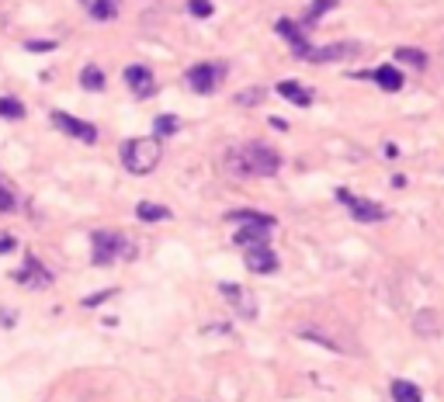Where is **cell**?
Masks as SVG:
<instances>
[{
    "label": "cell",
    "mask_w": 444,
    "mask_h": 402,
    "mask_svg": "<svg viewBox=\"0 0 444 402\" xmlns=\"http://www.w3.org/2000/svg\"><path fill=\"white\" fill-rule=\"evenodd\" d=\"M226 166L236 170L240 177H274L282 170V153H274L264 142H247L226 156Z\"/></svg>",
    "instance_id": "obj_1"
},
{
    "label": "cell",
    "mask_w": 444,
    "mask_h": 402,
    "mask_svg": "<svg viewBox=\"0 0 444 402\" xmlns=\"http://www.w3.org/2000/svg\"><path fill=\"white\" fill-rule=\"evenodd\" d=\"M160 160H163V146L153 136H146V139H125L122 142V163H125L129 174H136V177L153 174V170L160 166Z\"/></svg>",
    "instance_id": "obj_2"
},
{
    "label": "cell",
    "mask_w": 444,
    "mask_h": 402,
    "mask_svg": "<svg viewBox=\"0 0 444 402\" xmlns=\"http://www.w3.org/2000/svg\"><path fill=\"white\" fill-rule=\"evenodd\" d=\"M90 247H94V264L97 267L115 264L119 257H125V260L136 257V243L125 240L122 233H115V229H97V233L90 236Z\"/></svg>",
    "instance_id": "obj_3"
},
{
    "label": "cell",
    "mask_w": 444,
    "mask_h": 402,
    "mask_svg": "<svg viewBox=\"0 0 444 402\" xmlns=\"http://www.w3.org/2000/svg\"><path fill=\"white\" fill-rule=\"evenodd\" d=\"M226 77H230V66H226V63H219V60L198 63V66L188 70V87H191L195 94H215L219 84L226 80Z\"/></svg>",
    "instance_id": "obj_4"
},
{
    "label": "cell",
    "mask_w": 444,
    "mask_h": 402,
    "mask_svg": "<svg viewBox=\"0 0 444 402\" xmlns=\"http://www.w3.org/2000/svg\"><path fill=\"white\" fill-rule=\"evenodd\" d=\"M361 55V42H337V45H319V49H306L302 60L306 63H316V66H326V63H344V60H358Z\"/></svg>",
    "instance_id": "obj_5"
},
{
    "label": "cell",
    "mask_w": 444,
    "mask_h": 402,
    "mask_svg": "<svg viewBox=\"0 0 444 402\" xmlns=\"http://www.w3.org/2000/svg\"><path fill=\"white\" fill-rule=\"evenodd\" d=\"M337 198L344 201V208H347L358 222H382V218L388 215L378 201H371V198H358V194H351L347 188H341V191H337Z\"/></svg>",
    "instance_id": "obj_6"
},
{
    "label": "cell",
    "mask_w": 444,
    "mask_h": 402,
    "mask_svg": "<svg viewBox=\"0 0 444 402\" xmlns=\"http://www.w3.org/2000/svg\"><path fill=\"white\" fill-rule=\"evenodd\" d=\"M49 118H52V125H56V129H60V132H66L70 139H80V142H97V129H94L90 122L77 118V114H66V111H52Z\"/></svg>",
    "instance_id": "obj_7"
},
{
    "label": "cell",
    "mask_w": 444,
    "mask_h": 402,
    "mask_svg": "<svg viewBox=\"0 0 444 402\" xmlns=\"http://www.w3.org/2000/svg\"><path fill=\"white\" fill-rule=\"evenodd\" d=\"M14 281L18 284H25V288H49V284H52V271L49 267H42V260L38 257H25V267L14 274Z\"/></svg>",
    "instance_id": "obj_8"
},
{
    "label": "cell",
    "mask_w": 444,
    "mask_h": 402,
    "mask_svg": "<svg viewBox=\"0 0 444 402\" xmlns=\"http://www.w3.org/2000/svg\"><path fill=\"white\" fill-rule=\"evenodd\" d=\"M219 292L233 302V309H236L243 319H257V302H254V295H250V292H243L236 281H222V284H219Z\"/></svg>",
    "instance_id": "obj_9"
},
{
    "label": "cell",
    "mask_w": 444,
    "mask_h": 402,
    "mask_svg": "<svg viewBox=\"0 0 444 402\" xmlns=\"http://www.w3.org/2000/svg\"><path fill=\"white\" fill-rule=\"evenodd\" d=\"M243 264H247L250 274H274V271H278V253H274L267 243H260V247H247Z\"/></svg>",
    "instance_id": "obj_10"
},
{
    "label": "cell",
    "mask_w": 444,
    "mask_h": 402,
    "mask_svg": "<svg viewBox=\"0 0 444 402\" xmlns=\"http://www.w3.org/2000/svg\"><path fill=\"white\" fill-rule=\"evenodd\" d=\"M125 84H129V90H132L136 97H153V94H156L153 70H149V66H143V63H136V66H129V70H125Z\"/></svg>",
    "instance_id": "obj_11"
},
{
    "label": "cell",
    "mask_w": 444,
    "mask_h": 402,
    "mask_svg": "<svg viewBox=\"0 0 444 402\" xmlns=\"http://www.w3.org/2000/svg\"><path fill=\"white\" fill-rule=\"evenodd\" d=\"M274 32L282 35L292 49H295V55H302L306 49H309V42H306V35H302V28L295 25V21H288V18H278V25H274Z\"/></svg>",
    "instance_id": "obj_12"
},
{
    "label": "cell",
    "mask_w": 444,
    "mask_h": 402,
    "mask_svg": "<svg viewBox=\"0 0 444 402\" xmlns=\"http://www.w3.org/2000/svg\"><path fill=\"white\" fill-rule=\"evenodd\" d=\"M365 77H371L382 90H388V94H396V90H403V73L393 66V63H382L375 73H365Z\"/></svg>",
    "instance_id": "obj_13"
},
{
    "label": "cell",
    "mask_w": 444,
    "mask_h": 402,
    "mask_svg": "<svg viewBox=\"0 0 444 402\" xmlns=\"http://www.w3.org/2000/svg\"><path fill=\"white\" fill-rule=\"evenodd\" d=\"M278 90V97H285V101H292L295 108H309L312 104V94H309V87H302V84H295V80H282L274 87Z\"/></svg>",
    "instance_id": "obj_14"
},
{
    "label": "cell",
    "mask_w": 444,
    "mask_h": 402,
    "mask_svg": "<svg viewBox=\"0 0 444 402\" xmlns=\"http://www.w3.org/2000/svg\"><path fill=\"white\" fill-rule=\"evenodd\" d=\"M413 329H417V336L434 340V336L441 333V316H437L434 309H420V312L413 316Z\"/></svg>",
    "instance_id": "obj_15"
},
{
    "label": "cell",
    "mask_w": 444,
    "mask_h": 402,
    "mask_svg": "<svg viewBox=\"0 0 444 402\" xmlns=\"http://www.w3.org/2000/svg\"><path fill=\"white\" fill-rule=\"evenodd\" d=\"M230 222H240V225H267V229H278V218L274 215H264V212H254V208H236L226 215Z\"/></svg>",
    "instance_id": "obj_16"
},
{
    "label": "cell",
    "mask_w": 444,
    "mask_h": 402,
    "mask_svg": "<svg viewBox=\"0 0 444 402\" xmlns=\"http://www.w3.org/2000/svg\"><path fill=\"white\" fill-rule=\"evenodd\" d=\"M388 395H393V402H423L420 385H413L406 378H396L393 385H388Z\"/></svg>",
    "instance_id": "obj_17"
},
{
    "label": "cell",
    "mask_w": 444,
    "mask_h": 402,
    "mask_svg": "<svg viewBox=\"0 0 444 402\" xmlns=\"http://www.w3.org/2000/svg\"><path fill=\"white\" fill-rule=\"evenodd\" d=\"M274 233V229H267V225H243V229H236V243L240 247H260V243H267V236Z\"/></svg>",
    "instance_id": "obj_18"
},
{
    "label": "cell",
    "mask_w": 444,
    "mask_h": 402,
    "mask_svg": "<svg viewBox=\"0 0 444 402\" xmlns=\"http://www.w3.org/2000/svg\"><path fill=\"white\" fill-rule=\"evenodd\" d=\"M104 70L97 66V63H87L84 70H80V87L84 90H90V94H97V90H104Z\"/></svg>",
    "instance_id": "obj_19"
},
{
    "label": "cell",
    "mask_w": 444,
    "mask_h": 402,
    "mask_svg": "<svg viewBox=\"0 0 444 402\" xmlns=\"http://www.w3.org/2000/svg\"><path fill=\"white\" fill-rule=\"evenodd\" d=\"M136 218L139 222H163V218H171V208L156 205V201H139L136 205Z\"/></svg>",
    "instance_id": "obj_20"
},
{
    "label": "cell",
    "mask_w": 444,
    "mask_h": 402,
    "mask_svg": "<svg viewBox=\"0 0 444 402\" xmlns=\"http://www.w3.org/2000/svg\"><path fill=\"white\" fill-rule=\"evenodd\" d=\"M333 8H337V0H312V4L306 8V18H302V25H306V28L319 25V21H323V18H326Z\"/></svg>",
    "instance_id": "obj_21"
},
{
    "label": "cell",
    "mask_w": 444,
    "mask_h": 402,
    "mask_svg": "<svg viewBox=\"0 0 444 402\" xmlns=\"http://www.w3.org/2000/svg\"><path fill=\"white\" fill-rule=\"evenodd\" d=\"M119 11H122V0H94L90 4L94 21H111V18H119Z\"/></svg>",
    "instance_id": "obj_22"
},
{
    "label": "cell",
    "mask_w": 444,
    "mask_h": 402,
    "mask_svg": "<svg viewBox=\"0 0 444 402\" xmlns=\"http://www.w3.org/2000/svg\"><path fill=\"white\" fill-rule=\"evenodd\" d=\"M396 63H406V66H413V70H423V66H427V52L403 45V49H396Z\"/></svg>",
    "instance_id": "obj_23"
},
{
    "label": "cell",
    "mask_w": 444,
    "mask_h": 402,
    "mask_svg": "<svg viewBox=\"0 0 444 402\" xmlns=\"http://www.w3.org/2000/svg\"><path fill=\"white\" fill-rule=\"evenodd\" d=\"M25 104L18 97H0V118H8V122H21L25 118Z\"/></svg>",
    "instance_id": "obj_24"
},
{
    "label": "cell",
    "mask_w": 444,
    "mask_h": 402,
    "mask_svg": "<svg viewBox=\"0 0 444 402\" xmlns=\"http://www.w3.org/2000/svg\"><path fill=\"white\" fill-rule=\"evenodd\" d=\"M177 129H181L177 114H160V118L153 122V139H166V136H174Z\"/></svg>",
    "instance_id": "obj_25"
},
{
    "label": "cell",
    "mask_w": 444,
    "mask_h": 402,
    "mask_svg": "<svg viewBox=\"0 0 444 402\" xmlns=\"http://www.w3.org/2000/svg\"><path fill=\"white\" fill-rule=\"evenodd\" d=\"M18 208V191L8 177H0V212H14Z\"/></svg>",
    "instance_id": "obj_26"
},
{
    "label": "cell",
    "mask_w": 444,
    "mask_h": 402,
    "mask_svg": "<svg viewBox=\"0 0 444 402\" xmlns=\"http://www.w3.org/2000/svg\"><path fill=\"white\" fill-rule=\"evenodd\" d=\"M188 11L195 18H212V0H188Z\"/></svg>",
    "instance_id": "obj_27"
},
{
    "label": "cell",
    "mask_w": 444,
    "mask_h": 402,
    "mask_svg": "<svg viewBox=\"0 0 444 402\" xmlns=\"http://www.w3.org/2000/svg\"><path fill=\"white\" fill-rule=\"evenodd\" d=\"M264 97H267V90H260V87H250L247 94H240V97H236V104H250V108H254V104H260Z\"/></svg>",
    "instance_id": "obj_28"
},
{
    "label": "cell",
    "mask_w": 444,
    "mask_h": 402,
    "mask_svg": "<svg viewBox=\"0 0 444 402\" xmlns=\"http://www.w3.org/2000/svg\"><path fill=\"white\" fill-rule=\"evenodd\" d=\"M25 49H28V52H52V49H56V42H49V38H45V42L32 38V42H25Z\"/></svg>",
    "instance_id": "obj_29"
},
{
    "label": "cell",
    "mask_w": 444,
    "mask_h": 402,
    "mask_svg": "<svg viewBox=\"0 0 444 402\" xmlns=\"http://www.w3.org/2000/svg\"><path fill=\"white\" fill-rule=\"evenodd\" d=\"M111 295H115V292H101V295H87V299H84V305H87V309H94V305H101V302H108Z\"/></svg>",
    "instance_id": "obj_30"
},
{
    "label": "cell",
    "mask_w": 444,
    "mask_h": 402,
    "mask_svg": "<svg viewBox=\"0 0 444 402\" xmlns=\"http://www.w3.org/2000/svg\"><path fill=\"white\" fill-rule=\"evenodd\" d=\"M14 323H18V316H11V309H4V305H0V326H8V329H11Z\"/></svg>",
    "instance_id": "obj_31"
},
{
    "label": "cell",
    "mask_w": 444,
    "mask_h": 402,
    "mask_svg": "<svg viewBox=\"0 0 444 402\" xmlns=\"http://www.w3.org/2000/svg\"><path fill=\"white\" fill-rule=\"evenodd\" d=\"M18 247V240L14 236H4V233H0V253H11Z\"/></svg>",
    "instance_id": "obj_32"
}]
</instances>
